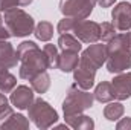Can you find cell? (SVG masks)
<instances>
[{
	"label": "cell",
	"mask_w": 131,
	"mask_h": 130,
	"mask_svg": "<svg viewBox=\"0 0 131 130\" xmlns=\"http://www.w3.org/2000/svg\"><path fill=\"white\" fill-rule=\"evenodd\" d=\"M111 18L113 25L117 31H130L131 28V5L128 2H121L117 3L113 11H111Z\"/></svg>",
	"instance_id": "9"
},
{
	"label": "cell",
	"mask_w": 131,
	"mask_h": 130,
	"mask_svg": "<svg viewBox=\"0 0 131 130\" xmlns=\"http://www.w3.org/2000/svg\"><path fill=\"white\" fill-rule=\"evenodd\" d=\"M122 37H124V43H125L127 49H128V51H131V32L122 34Z\"/></svg>",
	"instance_id": "30"
},
{
	"label": "cell",
	"mask_w": 131,
	"mask_h": 130,
	"mask_svg": "<svg viewBox=\"0 0 131 130\" xmlns=\"http://www.w3.org/2000/svg\"><path fill=\"white\" fill-rule=\"evenodd\" d=\"M116 0H98V3L101 5V8H110L111 5H114Z\"/></svg>",
	"instance_id": "31"
},
{
	"label": "cell",
	"mask_w": 131,
	"mask_h": 130,
	"mask_svg": "<svg viewBox=\"0 0 131 130\" xmlns=\"http://www.w3.org/2000/svg\"><path fill=\"white\" fill-rule=\"evenodd\" d=\"M114 99L124 101L131 97V72H121L111 80Z\"/></svg>",
	"instance_id": "10"
},
{
	"label": "cell",
	"mask_w": 131,
	"mask_h": 130,
	"mask_svg": "<svg viewBox=\"0 0 131 130\" xmlns=\"http://www.w3.org/2000/svg\"><path fill=\"white\" fill-rule=\"evenodd\" d=\"M44 54L47 55V60H49V69H57L58 67V58H60V52H58V48L55 44H46L43 48Z\"/></svg>",
	"instance_id": "23"
},
{
	"label": "cell",
	"mask_w": 131,
	"mask_h": 130,
	"mask_svg": "<svg viewBox=\"0 0 131 130\" xmlns=\"http://www.w3.org/2000/svg\"><path fill=\"white\" fill-rule=\"evenodd\" d=\"M5 26L11 32V37H28L35 29L34 18L23 9L12 8L5 11Z\"/></svg>",
	"instance_id": "4"
},
{
	"label": "cell",
	"mask_w": 131,
	"mask_h": 130,
	"mask_svg": "<svg viewBox=\"0 0 131 130\" xmlns=\"http://www.w3.org/2000/svg\"><path fill=\"white\" fill-rule=\"evenodd\" d=\"M18 63L15 49L8 40L0 41V69H12Z\"/></svg>",
	"instance_id": "12"
},
{
	"label": "cell",
	"mask_w": 131,
	"mask_h": 130,
	"mask_svg": "<svg viewBox=\"0 0 131 130\" xmlns=\"http://www.w3.org/2000/svg\"><path fill=\"white\" fill-rule=\"evenodd\" d=\"M95 77H96V72H93V70H90L87 67H82V66H79V64L73 69V80H75V83L79 87L85 89V90H89V89L93 87Z\"/></svg>",
	"instance_id": "13"
},
{
	"label": "cell",
	"mask_w": 131,
	"mask_h": 130,
	"mask_svg": "<svg viewBox=\"0 0 131 130\" xmlns=\"http://www.w3.org/2000/svg\"><path fill=\"white\" fill-rule=\"evenodd\" d=\"M95 97L93 94H90L89 90L79 87L76 83L72 84L67 90L64 101H63V112L64 116L70 115H76V113H82L84 110L90 109L93 106Z\"/></svg>",
	"instance_id": "3"
},
{
	"label": "cell",
	"mask_w": 131,
	"mask_h": 130,
	"mask_svg": "<svg viewBox=\"0 0 131 130\" xmlns=\"http://www.w3.org/2000/svg\"><path fill=\"white\" fill-rule=\"evenodd\" d=\"M18 8V0H0V11L5 12L8 9Z\"/></svg>",
	"instance_id": "27"
},
{
	"label": "cell",
	"mask_w": 131,
	"mask_h": 130,
	"mask_svg": "<svg viewBox=\"0 0 131 130\" xmlns=\"http://www.w3.org/2000/svg\"><path fill=\"white\" fill-rule=\"evenodd\" d=\"M105 61H107V48H105V44L92 43L85 51H82L78 64L96 72Z\"/></svg>",
	"instance_id": "7"
},
{
	"label": "cell",
	"mask_w": 131,
	"mask_h": 130,
	"mask_svg": "<svg viewBox=\"0 0 131 130\" xmlns=\"http://www.w3.org/2000/svg\"><path fill=\"white\" fill-rule=\"evenodd\" d=\"M76 20L78 18H72V17H64L63 20H60L58 26H57V31L60 34H66V32H72L75 25H76Z\"/></svg>",
	"instance_id": "26"
},
{
	"label": "cell",
	"mask_w": 131,
	"mask_h": 130,
	"mask_svg": "<svg viewBox=\"0 0 131 130\" xmlns=\"http://www.w3.org/2000/svg\"><path fill=\"white\" fill-rule=\"evenodd\" d=\"M66 124L72 129L76 130H93L95 129V121L82 113H76V115H70V116H64Z\"/></svg>",
	"instance_id": "14"
},
{
	"label": "cell",
	"mask_w": 131,
	"mask_h": 130,
	"mask_svg": "<svg viewBox=\"0 0 131 130\" xmlns=\"http://www.w3.org/2000/svg\"><path fill=\"white\" fill-rule=\"evenodd\" d=\"M116 35V28L113 23H108V22H104L101 25V34H99V40L102 41H110L113 37Z\"/></svg>",
	"instance_id": "25"
},
{
	"label": "cell",
	"mask_w": 131,
	"mask_h": 130,
	"mask_svg": "<svg viewBox=\"0 0 131 130\" xmlns=\"http://www.w3.org/2000/svg\"><path fill=\"white\" fill-rule=\"evenodd\" d=\"M73 35L81 41V43H96L99 40V34H101V25L96 22H90V20H76V25L73 28Z\"/></svg>",
	"instance_id": "8"
},
{
	"label": "cell",
	"mask_w": 131,
	"mask_h": 130,
	"mask_svg": "<svg viewBox=\"0 0 131 130\" xmlns=\"http://www.w3.org/2000/svg\"><path fill=\"white\" fill-rule=\"evenodd\" d=\"M12 112H14V110H12V107H11V101L5 97L3 92H0V124H2L3 121H6L8 116H9Z\"/></svg>",
	"instance_id": "24"
},
{
	"label": "cell",
	"mask_w": 131,
	"mask_h": 130,
	"mask_svg": "<svg viewBox=\"0 0 131 130\" xmlns=\"http://www.w3.org/2000/svg\"><path fill=\"white\" fill-rule=\"evenodd\" d=\"M93 97H95V99L99 101V103H110V101H113V99H114V95H113L111 83H108V81L99 83L98 86H96V89H95Z\"/></svg>",
	"instance_id": "19"
},
{
	"label": "cell",
	"mask_w": 131,
	"mask_h": 130,
	"mask_svg": "<svg viewBox=\"0 0 131 130\" xmlns=\"http://www.w3.org/2000/svg\"><path fill=\"white\" fill-rule=\"evenodd\" d=\"M107 48V70L110 73H121L131 69V51L125 48L122 34H116L105 44Z\"/></svg>",
	"instance_id": "2"
},
{
	"label": "cell",
	"mask_w": 131,
	"mask_h": 130,
	"mask_svg": "<svg viewBox=\"0 0 131 130\" xmlns=\"http://www.w3.org/2000/svg\"><path fill=\"white\" fill-rule=\"evenodd\" d=\"M98 0H60V11L64 17H72L78 20L87 18Z\"/></svg>",
	"instance_id": "6"
},
{
	"label": "cell",
	"mask_w": 131,
	"mask_h": 130,
	"mask_svg": "<svg viewBox=\"0 0 131 130\" xmlns=\"http://www.w3.org/2000/svg\"><path fill=\"white\" fill-rule=\"evenodd\" d=\"M29 112V119L41 130L50 129L57 121H58V113L57 110L43 98L34 99V103L28 109Z\"/></svg>",
	"instance_id": "5"
},
{
	"label": "cell",
	"mask_w": 131,
	"mask_h": 130,
	"mask_svg": "<svg viewBox=\"0 0 131 130\" xmlns=\"http://www.w3.org/2000/svg\"><path fill=\"white\" fill-rule=\"evenodd\" d=\"M34 0H18V6H28V5H31Z\"/></svg>",
	"instance_id": "32"
},
{
	"label": "cell",
	"mask_w": 131,
	"mask_h": 130,
	"mask_svg": "<svg viewBox=\"0 0 131 130\" xmlns=\"http://www.w3.org/2000/svg\"><path fill=\"white\" fill-rule=\"evenodd\" d=\"M17 86V78L8 70V69H0V92L3 94H11Z\"/></svg>",
	"instance_id": "20"
},
{
	"label": "cell",
	"mask_w": 131,
	"mask_h": 130,
	"mask_svg": "<svg viewBox=\"0 0 131 130\" xmlns=\"http://www.w3.org/2000/svg\"><path fill=\"white\" fill-rule=\"evenodd\" d=\"M79 63V57H78V52L75 51H63L60 54V58H58V69L64 73L69 72H73V69L78 66Z\"/></svg>",
	"instance_id": "15"
},
{
	"label": "cell",
	"mask_w": 131,
	"mask_h": 130,
	"mask_svg": "<svg viewBox=\"0 0 131 130\" xmlns=\"http://www.w3.org/2000/svg\"><path fill=\"white\" fill-rule=\"evenodd\" d=\"M29 81H31V87L37 94H46L49 90V87H50V77H49V73L46 70L34 75Z\"/></svg>",
	"instance_id": "17"
},
{
	"label": "cell",
	"mask_w": 131,
	"mask_h": 130,
	"mask_svg": "<svg viewBox=\"0 0 131 130\" xmlns=\"http://www.w3.org/2000/svg\"><path fill=\"white\" fill-rule=\"evenodd\" d=\"M15 52H17V57H18V61H20L18 75H20L21 80H31L34 75L49 69L47 55L34 41L20 43Z\"/></svg>",
	"instance_id": "1"
},
{
	"label": "cell",
	"mask_w": 131,
	"mask_h": 130,
	"mask_svg": "<svg viewBox=\"0 0 131 130\" xmlns=\"http://www.w3.org/2000/svg\"><path fill=\"white\" fill-rule=\"evenodd\" d=\"M34 89L29 86H15V89L11 92L9 101L14 107H17L18 110H26L29 109V106L34 103Z\"/></svg>",
	"instance_id": "11"
},
{
	"label": "cell",
	"mask_w": 131,
	"mask_h": 130,
	"mask_svg": "<svg viewBox=\"0 0 131 130\" xmlns=\"http://www.w3.org/2000/svg\"><path fill=\"white\" fill-rule=\"evenodd\" d=\"M0 129H17V130H26L29 129V119L26 116H23L21 113H11L8 116L6 121H3L0 124Z\"/></svg>",
	"instance_id": "16"
},
{
	"label": "cell",
	"mask_w": 131,
	"mask_h": 130,
	"mask_svg": "<svg viewBox=\"0 0 131 130\" xmlns=\"http://www.w3.org/2000/svg\"><path fill=\"white\" fill-rule=\"evenodd\" d=\"M116 129L117 130H131V118H122L119 123H117V126H116Z\"/></svg>",
	"instance_id": "28"
},
{
	"label": "cell",
	"mask_w": 131,
	"mask_h": 130,
	"mask_svg": "<svg viewBox=\"0 0 131 130\" xmlns=\"http://www.w3.org/2000/svg\"><path fill=\"white\" fill-rule=\"evenodd\" d=\"M58 46L61 48V51H75V52H79V51L82 49L81 41H79L75 35H72L70 32L60 34Z\"/></svg>",
	"instance_id": "18"
},
{
	"label": "cell",
	"mask_w": 131,
	"mask_h": 130,
	"mask_svg": "<svg viewBox=\"0 0 131 130\" xmlns=\"http://www.w3.org/2000/svg\"><path fill=\"white\" fill-rule=\"evenodd\" d=\"M11 38V32L8 31L6 26H0V41L3 40H9Z\"/></svg>",
	"instance_id": "29"
},
{
	"label": "cell",
	"mask_w": 131,
	"mask_h": 130,
	"mask_svg": "<svg viewBox=\"0 0 131 130\" xmlns=\"http://www.w3.org/2000/svg\"><path fill=\"white\" fill-rule=\"evenodd\" d=\"M124 112H125V109H124V106H122V103H108V106H105L104 107V116L108 119V121H117L119 118H122L124 116Z\"/></svg>",
	"instance_id": "21"
},
{
	"label": "cell",
	"mask_w": 131,
	"mask_h": 130,
	"mask_svg": "<svg viewBox=\"0 0 131 130\" xmlns=\"http://www.w3.org/2000/svg\"><path fill=\"white\" fill-rule=\"evenodd\" d=\"M34 34H35V37H37L38 40H41V41H49V40L53 37V26H52V23H49V22H40V23L35 26Z\"/></svg>",
	"instance_id": "22"
},
{
	"label": "cell",
	"mask_w": 131,
	"mask_h": 130,
	"mask_svg": "<svg viewBox=\"0 0 131 130\" xmlns=\"http://www.w3.org/2000/svg\"><path fill=\"white\" fill-rule=\"evenodd\" d=\"M0 26H3V17H2V14H0Z\"/></svg>",
	"instance_id": "33"
}]
</instances>
